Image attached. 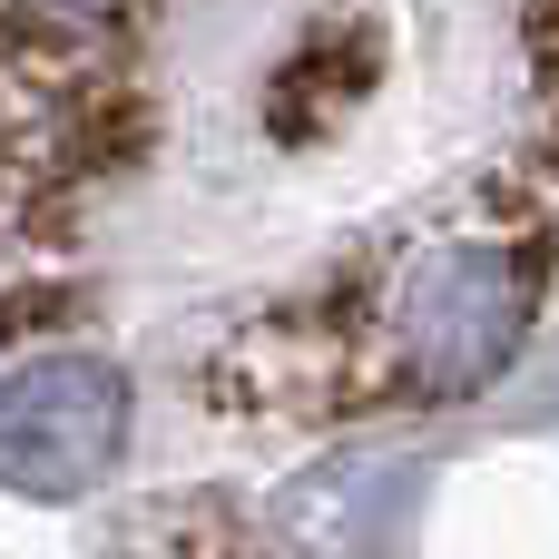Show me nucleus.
I'll return each mask as SVG.
<instances>
[{
    "mask_svg": "<svg viewBox=\"0 0 559 559\" xmlns=\"http://www.w3.org/2000/svg\"><path fill=\"white\" fill-rule=\"evenodd\" d=\"M128 442V373L98 354H39L0 373V472L20 491H88Z\"/></svg>",
    "mask_w": 559,
    "mask_h": 559,
    "instance_id": "obj_1",
    "label": "nucleus"
},
{
    "mask_svg": "<svg viewBox=\"0 0 559 559\" xmlns=\"http://www.w3.org/2000/svg\"><path fill=\"white\" fill-rule=\"evenodd\" d=\"M531 59H540V79L559 88V0H531Z\"/></svg>",
    "mask_w": 559,
    "mask_h": 559,
    "instance_id": "obj_2",
    "label": "nucleus"
}]
</instances>
